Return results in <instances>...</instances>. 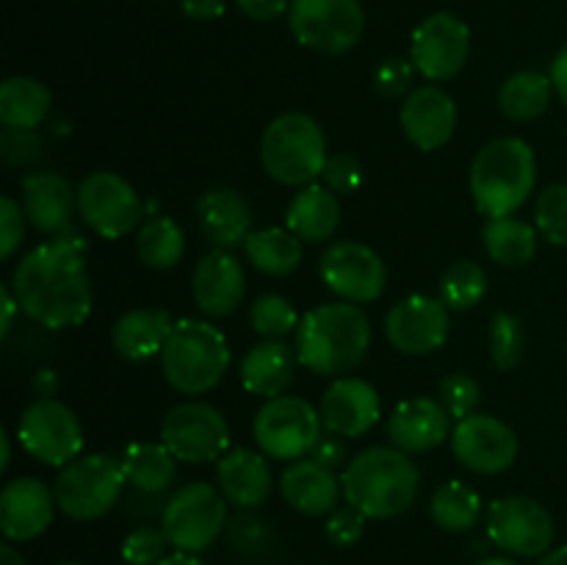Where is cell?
Instances as JSON below:
<instances>
[{
    "label": "cell",
    "mask_w": 567,
    "mask_h": 565,
    "mask_svg": "<svg viewBox=\"0 0 567 565\" xmlns=\"http://www.w3.org/2000/svg\"><path fill=\"white\" fill-rule=\"evenodd\" d=\"M122 471H125L127 485L136 487L138 493H150V496H158V493L169 491L177 480V463L181 460L164 446V443H131L125 446V452L120 454Z\"/></svg>",
    "instance_id": "31"
},
{
    "label": "cell",
    "mask_w": 567,
    "mask_h": 565,
    "mask_svg": "<svg viewBox=\"0 0 567 565\" xmlns=\"http://www.w3.org/2000/svg\"><path fill=\"white\" fill-rule=\"evenodd\" d=\"M230 360L233 355L225 332L214 321L186 316L172 327L169 341L161 352V371L177 393L199 397L214 391L225 380Z\"/></svg>",
    "instance_id": "5"
},
{
    "label": "cell",
    "mask_w": 567,
    "mask_h": 565,
    "mask_svg": "<svg viewBox=\"0 0 567 565\" xmlns=\"http://www.w3.org/2000/svg\"><path fill=\"white\" fill-rule=\"evenodd\" d=\"M537 565H567V543L565 546L551 548L548 554H543V559Z\"/></svg>",
    "instance_id": "58"
},
{
    "label": "cell",
    "mask_w": 567,
    "mask_h": 565,
    "mask_svg": "<svg viewBox=\"0 0 567 565\" xmlns=\"http://www.w3.org/2000/svg\"><path fill=\"white\" fill-rule=\"evenodd\" d=\"M480 382L471 374H465V371H454V374H449L446 380L441 382V404L446 408V413L452 415L454 421L474 415L476 408H480Z\"/></svg>",
    "instance_id": "42"
},
{
    "label": "cell",
    "mask_w": 567,
    "mask_h": 565,
    "mask_svg": "<svg viewBox=\"0 0 567 565\" xmlns=\"http://www.w3.org/2000/svg\"><path fill=\"white\" fill-rule=\"evenodd\" d=\"M369 347L371 321L352 302H327L308 310L293 332L299 366L319 377H343L358 369Z\"/></svg>",
    "instance_id": "2"
},
{
    "label": "cell",
    "mask_w": 567,
    "mask_h": 565,
    "mask_svg": "<svg viewBox=\"0 0 567 565\" xmlns=\"http://www.w3.org/2000/svg\"><path fill=\"white\" fill-rule=\"evenodd\" d=\"M327 188H332L336 194H352L354 188L363 183V166L354 155L349 153H336L327 158L324 175H321Z\"/></svg>",
    "instance_id": "48"
},
{
    "label": "cell",
    "mask_w": 567,
    "mask_h": 565,
    "mask_svg": "<svg viewBox=\"0 0 567 565\" xmlns=\"http://www.w3.org/2000/svg\"><path fill=\"white\" fill-rule=\"evenodd\" d=\"M382 330L396 352L432 355L449 341L452 319H449V308L441 297L410 294L388 310Z\"/></svg>",
    "instance_id": "18"
},
{
    "label": "cell",
    "mask_w": 567,
    "mask_h": 565,
    "mask_svg": "<svg viewBox=\"0 0 567 565\" xmlns=\"http://www.w3.org/2000/svg\"><path fill=\"white\" fill-rule=\"evenodd\" d=\"M158 565H205V563H203V559H199V554L172 552V554H166V557L161 559Z\"/></svg>",
    "instance_id": "54"
},
{
    "label": "cell",
    "mask_w": 567,
    "mask_h": 565,
    "mask_svg": "<svg viewBox=\"0 0 567 565\" xmlns=\"http://www.w3.org/2000/svg\"><path fill=\"white\" fill-rule=\"evenodd\" d=\"M343 499L374 521L408 513L421 491V471L396 446H371L354 454L341 471Z\"/></svg>",
    "instance_id": "3"
},
{
    "label": "cell",
    "mask_w": 567,
    "mask_h": 565,
    "mask_svg": "<svg viewBox=\"0 0 567 565\" xmlns=\"http://www.w3.org/2000/svg\"><path fill=\"white\" fill-rule=\"evenodd\" d=\"M260 449H227L216 460V482L227 502L238 510H255L269 499L271 469Z\"/></svg>",
    "instance_id": "26"
},
{
    "label": "cell",
    "mask_w": 567,
    "mask_h": 565,
    "mask_svg": "<svg viewBox=\"0 0 567 565\" xmlns=\"http://www.w3.org/2000/svg\"><path fill=\"white\" fill-rule=\"evenodd\" d=\"M20 310L48 330H70L92 314L94 291L86 266V242L78 233L48 238L22 255L11 271Z\"/></svg>",
    "instance_id": "1"
},
{
    "label": "cell",
    "mask_w": 567,
    "mask_h": 565,
    "mask_svg": "<svg viewBox=\"0 0 567 565\" xmlns=\"http://www.w3.org/2000/svg\"><path fill=\"white\" fill-rule=\"evenodd\" d=\"M299 321H302V316L297 314L291 299L282 297V294H264L249 308V325L266 341H282V338L293 336Z\"/></svg>",
    "instance_id": "39"
},
{
    "label": "cell",
    "mask_w": 567,
    "mask_h": 565,
    "mask_svg": "<svg viewBox=\"0 0 567 565\" xmlns=\"http://www.w3.org/2000/svg\"><path fill=\"white\" fill-rule=\"evenodd\" d=\"M319 275L341 302L369 305L382 297L388 286V266L377 249L360 242H336L321 255Z\"/></svg>",
    "instance_id": "15"
},
{
    "label": "cell",
    "mask_w": 567,
    "mask_h": 565,
    "mask_svg": "<svg viewBox=\"0 0 567 565\" xmlns=\"http://www.w3.org/2000/svg\"><path fill=\"white\" fill-rule=\"evenodd\" d=\"M399 125L413 147L421 153H435L457 131V105L441 86H415L404 97Z\"/></svg>",
    "instance_id": "22"
},
{
    "label": "cell",
    "mask_w": 567,
    "mask_h": 565,
    "mask_svg": "<svg viewBox=\"0 0 567 565\" xmlns=\"http://www.w3.org/2000/svg\"><path fill=\"white\" fill-rule=\"evenodd\" d=\"M327 136L319 122L302 111H286L260 136V166L280 186L305 188L324 175Z\"/></svg>",
    "instance_id": "6"
},
{
    "label": "cell",
    "mask_w": 567,
    "mask_h": 565,
    "mask_svg": "<svg viewBox=\"0 0 567 565\" xmlns=\"http://www.w3.org/2000/svg\"><path fill=\"white\" fill-rule=\"evenodd\" d=\"M476 565H518L515 563L513 557H509V554H502V557H485V559H480V563Z\"/></svg>",
    "instance_id": "59"
},
{
    "label": "cell",
    "mask_w": 567,
    "mask_h": 565,
    "mask_svg": "<svg viewBox=\"0 0 567 565\" xmlns=\"http://www.w3.org/2000/svg\"><path fill=\"white\" fill-rule=\"evenodd\" d=\"M471 197L487 219L515 216L537 186V158L520 136H498L471 164Z\"/></svg>",
    "instance_id": "4"
},
{
    "label": "cell",
    "mask_w": 567,
    "mask_h": 565,
    "mask_svg": "<svg viewBox=\"0 0 567 565\" xmlns=\"http://www.w3.org/2000/svg\"><path fill=\"white\" fill-rule=\"evenodd\" d=\"M452 452L468 471L482 476L504 474L518 460V435L504 419L474 413L460 419L452 430Z\"/></svg>",
    "instance_id": "17"
},
{
    "label": "cell",
    "mask_w": 567,
    "mask_h": 565,
    "mask_svg": "<svg viewBox=\"0 0 567 565\" xmlns=\"http://www.w3.org/2000/svg\"><path fill=\"white\" fill-rule=\"evenodd\" d=\"M175 327V319L169 310L161 308H136L127 310L116 319L114 330H111V343H114L116 355L133 363H142L161 352H164L169 332Z\"/></svg>",
    "instance_id": "29"
},
{
    "label": "cell",
    "mask_w": 567,
    "mask_h": 565,
    "mask_svg": "<svg viewBox=\"0 0 567 565\" xmlns=\"http://www.w3.org/2000/svg\"><path fill=\"white\" fill-rule=\"evenodd\" d=\"M247 294V271L233 249H210L197 260L192 275V297L210 319L236 314Z\"/></svg>",
    "instance_id": "20"
},
{
    "label": "cell",
    "mask_w": 567,
    "mask_h": 565,
    "mask_svg": "<svg viewBox=\"0 0 567 565\" xmlns=\"http://www.w3.org/2000/svg\"><path fill=\"white\" fill-rule=\"evenodd\" d=\"M227 499L219 485L188 482L161 510V530L175 552L203 554L219 541L227 524Z\"/></svg>",
    "instance_id": "8"
},
{
    "label": "cell",
    "mask_w": 567,
    "mask_h": 565,
    "mask_svg": "<svg viewBox=\"0 0 567 565\" xmlns=\"http://www.w3.org/2000/svg\"><path fill=\"white\" fill-rule=\"evenodd\" d=\"M537 227L518 216H502V219H487L482 227V244L487 255L502 266H526L537 255Z\"/></svg>",
    "instance_id": "34"
},
{
    "label": "cell",
    "mask_w": 567,
    "mask_h": 565,
    "mask_svg": "<svg viewBox=\"0 0 567 565\" xmlns=\"http://www.w3.org/2000/svg\"><path fill=\"white\" fill-rule=\"evenodd\" d=\"M78 214L100 238L120 242L142 227L144 205L125 177L116 172H94L78 186Z\"/></svg>",
    "instance_id": "13"
},
{
    "label": "cell",
    "mask_w": 567,
    "mask_h": 565,
    "mask_svg": "<svg viewBox=\"0 0 567 565\" xmlns=\"http://www.w3.org/2000/svg\"><path fill=\"white\" fill-rule=\"evenodd\" d=\"M249 20H258V22H269L277 20L288 11L291 0H233Z\"/></svg>",
    "instance_id": "50"
},
{
    "label": "cell",
    "mask_w": 567,
    "mask_h": 565,
    "mask_svg": "<svg viewBox=\"0 0 567 565\" xmlns=\"http://www.w3.org/2000/svg\"><path fill=\"white\" fill-rule=\"evenodd\" d=\"M365 521H369V518H365L360 510H354L352 504L332 510V513L327 515V524H324L327 541H330L332 546H338V548L354 546V543L363 537Z\"/></svg>",
    "instance_id": "47"
},
{
    "label": "cell",
    "mask_w": 567,
    "mask_h": 565,
    "mask_svg": "<svg viewBox=\"0 0 567 565\" xmlns=\"http://www.w3.org/2000/svg\"><path fill=\"white\" fill-rule=\"evenodd\" d=\"M199 230L214 249H233L252 233V208L241 192L227 186L208 188L197 203Z\"/></svg>",
    "instance_id": "27"
},
{
    "label": "cell",
    "mask_w": 567,
    "mask_h": 565,
    "mask_svg": "<svg viewBox=\"0 0 567 565\" xmlns=\"http://www.w3.org/2000/svg\"><path fill=\"white\" fill-rule=\"evenodd\" d=\"M452 432V415L441 404V399L413 397L404 399L388 415V438L391 446L408 454H424L441 446Z\"/></svg>",
    "instance_id": "24"
},
{
    "label": "cell",
    "mask_w": 567,
    "mask_h": 565,
    "mask_svg": "<svg viewBox=\"0 0 567 565\" xmlns=\"http://www.w3.org/2000/svg\"><path fill=\"white\" fill-rule=\"evenodd\" d=\"M487 349L498 371H515L526 352V327L518 316L496 314L487 327Z\"/></svg>",
    "instance_id": "40"
},
{
    "label": "cell",
    "mask_w": 567,
    "mask_h": 565,
    "mask_svg": "<svg viewBox=\"0 0 567 565\" xmlns=\"http://www.w3.org/2000/svg\"><path fill=\"white\" fill-rule=\"evenodd\" d=\"M471 53V31L457 14L437 11L413 31L410 61L415 72L432 83L452 81L463 72Z\"/></svg>",
    "instance_id": "16"
},
{
    "label": "cell",
    "mask_w": 567,
    "mask_h": 565,
    "mask_svg": "<svg viewBox=\"0 0 567 565\" xmlns=\"http://www.w3.org/2000/svg\"><path fill=\"white\" fill-rule=\"evenodd\" d=\"M308 458H313L316 463L327 465V469L332 471H343L349 465V460H352L347 452V438L332 435V432H324V435L319 438V443H316L313 452H310Z\"/></svg>",
    "instance_id": "49"
},
{
    "label": "cell",
    "mask_w": 567,
    "mask_h": 565,
    "mask_svg": "<svg viewBox=\"0 0 567 565\" xmlns=\"http://www.w3.org/2000/svg\"><path fill=\"white\" fill-rule=\"evenodd\" d=\"M136 255L147 269H175L186 255V236L169 216L153 214L136 230Z\"/></svg>",
    "instance_id": "37"
},
{
    "label": "cell",
    "mask_w": 567,
    "mask_h": 565,
    "mask_svg": "<svg viewBox=\"0 0 567 565\" xmlns=\"http://www.w3.org/2000/svg\"><path fill=\"white\" fill-rule=\"evenodd\" d=\"M321 435H324L321 413L308 399L293 393L266 399L252 421V438L260 452L282 463L308 458Z\"/></svg>",
    "instance_id": "9"
},
{
    "label": "cell",
    "mask_w": 567,
    "mask_h": 565,
    "mask_svg": "<svg viewBox=\"0 0 567 565\" xmlns=\"http://www.w3.org/2000/svg\"><path fill=\"white\" fill-rule=\"evenodd\" d=\"M127 480L120 458L89 452L59 469L55 476V504L72 521H97L111 513L125 491Z\"/></svg>",
    "instance_id": "7"
},
{
    "label": "cell",
    "mask_w": 567,
    "mask_h": 565,
    "mask_svg": "<svg viewBox=\"0 0 567 565\" xmlns=\"http://www.w3.org/2000/svg\"><path fill=\"white\" fill-rule=\"evenodd\" d=\"M55 493L37 476H17L0 491V532L9 543L37 541L53 524Z\"/></svg>",
    "instance_id": "19"
},
{
    "label": "cell",
    "mask_w": 567,
    "mask_h": 565,
    "mask_svg": "<svg viewBox=\"0 0 567 565\" xmlns=\"http://www.w3.org/2000/svg\"><path fill=\"white\" fill-rule=\"evenodd\" d=\"M413 78H415L413 61L391 55V59H385L374 70V89L388 100L408 97V94L413 92Z\"/></svg>",
    "instance_id": "44"
},
{
    "label": "cell",
    "mask_w": 567,
    "mask_h": 565,
    "mask_svg": "<svg viewBox=\"0 0 567 565\" xmlns=\"http://www.w3.org/2000/svg\"><path fill=\"white\" fill-rule=\"evenodd\" d=\"M161 443L181 463H216L230 446V424L225 413L208 402H181L164 415Z\"/></svg>",
    "instance_id": "12"
},
{
    "label": "cell",
    "mask_w": 567,
    "mask_h": 565,
    "mask_svg": "<svg viewBox=\"0 0 567 565\" xmlns=\"http://www.w3.org/2000/svg\"><path fill=\"white\" fill-rule=\"evenodd\" d=\"M551 83H554V94H557L559 100L567 105V42L563 44V50H559L557 55H554L551 61Z\"/></svg>",
    "instance_id": "52"
},
{
    "label": "cell",
    "mask_w": 567,
    "mask_h": 565,
    "mask_svg": "<svg viewBox=\"0 0 567 565\" xmlns=\"http://www.w3.org/2000/svg\"><path fill=\"white\" fill-rule=\"evenodd\" d=\"M288 28L302 48L341 55L363 37L365 14L360 0H291Z\"/></svg>",
    "instance_id": "11"
},
{
    "label": "cell",
    "mask_w": 567,
    "mask_h": 565,
    "mask_svg": "<svg viewBox=\"0 0 567 565\" xmlns=\"http://www.w3.org/2000/svg\"><path fill=\"white\" fill-rule=\"evenodd\" d=\"M280 493L302 515H330L338 510L343 496V485L338 471L316 463L313 458H302L288 463L280 474Z\"/></svg>",
    "instance_id": "25"
},
{
    "label": "cell",
    "mask_w": 567,
    "mask_h": 565,
    "mask_svg": "<svg viewBox=\"0 0 567 565\" xmlns=\"http://www.w3.org/2000/svg\"><path fill=\"white\" fill-rule=\"evenodd\" d=\"M53 94L42 81L28 75L6 78L0 86V122L14 131H37L50 114Z\"/></svg>",
    "instance_id": "32"
},
{
    "label": "cell",
    "mask_w": 567,
    "mask_h": 565,
    "mask_svg": "<svg viewBox=\"0 0 567 565\" xmlns=\"http://www.w3.org/2000/svg\"><path fill=\"white\" fill-rule=\"evenodd\" d=\"M166 548L172 546L161 526H136L122 541V559L127 565H158L166 557Z\"/></svg>",
    "instance_id": "43"
},
{
    "label": "cell",
    "mask_w": 567,
    "mask_h": 565,
    "mask_svg": "<svg viewBox=\"0 0 567 565\" xmlns=\"http://www.w3.org/2000/svg\"><path fill=\"white\" fill-rule=\"evenodd\" d=\"M551 75L537 70H524L509 75L498 89V109L513 122H532L551 105Z\"/></svg>",
    "instance_id": "35"
},
{
    "label": "cell",
    "mask_w": 567,
    "mask_h": 565,
    "mask_svg": "<svg viewBox=\"0 0 567 565\" xmlns=\"http://www.w3.org/2000/svg\"><path fill=\"white\" fill-rule=\"evenodd\" d=\"M244 258L269 277H286L299 269L305 258V242L288 227H264L252 230L244 242Z\"/></svg>",
    "instance_id": "33"
},
{
    "label": "cell",
    "mask_w": 567,
    "mask_h": 565,
    "mask_svg": "<svg viewBox=\"0 0 567 565\" xmlns=\"http://www.w3.org/2000/svg\"><path fill=\"white\" fill-rule=\"evenodd\" d=\"M482 510H485L482 496L463 480L443 482L430 499V515L435 526H441L443 532H452V535L474 530L482 518Z\"/></svg>",
    "instance_id": "36"
},
{
    "label": "cell",
    "mask_w": 567,
    "mask_h": 565,
    "mask_svg": "<svg viewBox=\"0 0 567 565\" xmlns=\"http://www.w3.org/2000/svg\"><path fill=\"white\" fill-rule=\"evenodd\" d=\"M55 386H59V382H55L53 371H50V369L39 371V377H37V391L42 393V397H53Z\"/></svg>",
    "instance_id": "55"
},
{
    "label": "cell",
    "mask_w": 567,
    "mask_h": 565,
    "mask_svg": "<svg viewBox=\"0 0 567 565\" xmlns=\"http://www.w3.org/2000/svg\"><path fill=\"white\" fill-rule=\"evenodd\" d=\"M183 14L192 17L197 22L219 20L227 9V0H181Z\"/></svg>",
    "instance_id": "51"
},
{
    "label": "cell",
    "mask_w": 567,
    "mask_h": 565,
    "mask_svg": "<svg viewBox=\"0 0 567 565\" xmlns=\"http://www.w3.org/2000/svg\"><path fill=\"white\" fill-rule=\"evenodd\" d=\"M61 565H83V563H61Z\"/></svg>",
    "instance_id": "60"
},
{
    "label": "cell",
    "mask_w": 567,
    "mask_h": 565,
    "mask_svg": "<svg viewBox=\"0 0 567 565\" xmlns=\"http://www.w3.org/2000/svg\"><path fill=\"white\" fill-rule=\"evenodd\" d=\"M0 565H25V559L11 543H6V546H0Z\"/></svg>",
    "instance_id": "57"
},
{
    "label": "cell",
    "mask_w": 567,
    "mask_h": 565,
    "mask_svg": "<svg viewBox=\"0 0 567 565\" xmlns=\"http://www.w3.org/2000/svg\"><path fill=\"white\" fill-rule=\"evenodd\" d=\"M44 142L37 131H14L6 127L0 136V155L9 166H28L37 158H42Z\"/></svg>",
    "instance_id": "45"
},
{
    "label": "cell",
    "mask_w": 567,
    "mask_h": 565,
    "mask_svg": "<svg viewBox=\"0 0 567 565\" xmlns=\"http://www.w3.org/2000/svg\"><path fill=\"white\" fill-rule=\"evenodd\" d=\"M321 424L324 432L341 438H360L371 432L380 421V393L369 380L360 377H336L321 397Z\"/></svg>",
    "instance_id": "21"
},
{
    "label": "cell",
    "mask_w": 567,
    "mask_h": 565,
    "mask_svg": "<svg viewBox=\"0 0 567 565\" xmlns=\"http://www.w3.org/2000/svg\"><path fill=\"white\" fill-rule=\"evenodd\" d=\"M0 308H3V321H0V338H6L11 332V327H14V316L22 314L20 302H17L11 286L0 288Z\"/></svg>",
    "instance_id": "53"
},
{
    "label": "cell",
    "mask_w": 567,
    "mask_h": 565,
    "mask_svg": "<svg viewBox=\"0 0 567 565\" xmlns=\"http://www.w3.org/2000/svg\"><path fill=\"white\" fill-rule=\"evenodd\" d=\"M22 208L33 230L59 238L72 233L78 192L59 172H31L22 177Z\"/></svg>",
    "instance_id": "23"
},
{
    "label": "cell",
    "mask_w": 567,
    "mask_h": 565,
    "mask_svg": "<svg viewBox=\"0 0 567 565\" xmlns=\"http://www.w3.org/2000/svg\"><path fill=\"white\" fill-rule=\"evenodd\" d=\"M297 352L286 341H260L244 355L241 386L260 399H275L291 388L297 377Z\"/></svg>",
    "instance_id": "28"
},
{
    "label": "cell",
    "mask_w": 567,
    "mask_h": 565,
    "mask_svg": "<svg viewBox=\"0 0 567 565\" xmlns=\"http://www.w3.org/2000/svg\"><path fill=\"white\" fill-rule=\"evenodd\" d=\"M341 225V203L324 183L299 188L286 208V227L305 244H324Z\"/></svg>",
    "instance_id": "30"
},
{
    "label": "cell",
    "mask_w": 567,
    "mask_h": 565,
    "mask_svg": "<svg viewBox=\"0 0 567 565\" xmlns=\"http://www.w3.org/2000/svg\"><path fill=\"white\" fill-rule=\"evenodd\" d=\"M25 208L14 197L0 199V258L11 260L25 238Z\"/></svg>",
    "instance_id": "46"
},
{
    "label": "cell",
    "mask_w": 567,
    "mask_h": 565,
    "mask_svg": "<svg viewBox=\"0 0 567 565\" xmlns=\"http://www.w3.org/2000/svg\"><path fill=\"white\" fill-rule=\"evenodd\" d=\"M0 449H3V454H0V474H6L11 465V435L9 432H0Z\"/></svg>",
    "instance_id": "56"
},
{
    "label": "cell",
    "mask_w": 567,
    "mask_h": 565,
    "mask_svg": "<svg viewBox=\"0 0 567 565\" xmlns=\"http://www.w3.org/2000/svg\"><path fill=\"white\" fill-rule=\"evenodd\" d=\"M487 271L476 260H457L441 277V299L449 310H474L487 297Z\"/></svg>",
    "instance_id": "38"
},
{
    "label": "cell",
    "mask_w": 567,
    "mask_h": 565,
    "mask_svg": "<svg viewBox=\"0 0 567 565\" xmlns=\"http://www.w3.org/2000/svg\"><path fill=\"white\" fill-rule=\"evenodd\" d=\"M487 537L509 557H543L551 552L557 524L532 496H502L487 507Z\"/></svg>",
    "instance_id": "14"
},
{
    "label": "cell",
    "mask_w": 567,
    "mask_h": 565,
    "mask_svg": "<svg viewBox=\"0 0 567 565\" xmlns=\"http://www.w3.org/2000/svg\"><path fill=\"white\" fill-rule=\"evenodd\" d=\"M535 227L548 244L567 247V183H551L537 194Z\"/></svg>",
    "instance_id": "41"
},
{
    "label": "cell",
    "mask_w": 567,
    "mask_h": 565,
    "mask_svg": "<svg viewBox=\"0 0 567 565\" xmlns=\"http://www.w3.org/2000/svg\"><path fill=\"white\" fill-rule=\"evenodd\" d=\"M17 441L37 463L64 469L83 454V424L70 404L39 397L17 421Z\"/></svg>",
    "instance_id": "10"
}]
</instances>
